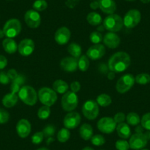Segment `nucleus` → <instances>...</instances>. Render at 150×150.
Instances as JSON below:
<instances>
[{
	"mask_svg": "<svg viewBox=\"0 0 150 150\" xmlns=\"http://www.w3.org/2000/svg\"><path fill=\"white\" fill-rule=\"evenodd\" d=\"M116 131H117L118 135L123 139H127L129 138L131 135V129L128 124L121 123L119 124L116 127Z\"/></svg>",
	"mask_w": 150,
	"mask_h": 150,
	"instance_id": "5701e85b",
	"label": "nucleus"
},
{
	"mask_svg": "<svg viewBox=\"0 0 150 150\" xmlns=\"http://www.w3.org/2000/svg\"><path fill=\"white\" fill-rule=\"evenodd\" d=\"M80 135L85 141L91 140L93 134V128L89 124H83L80 128Z\"/></svg>",
	"mask_w": 150,
	"mask_h": 150,
	"instance_id": "b1692460",
	"label": "nucleus"
},
{
	"mask_svg": "<svg viewBox=\"0 0 150 150\" xmlns=\"http://www.w3.org/2000/svg\"><path fill=\"white\" fill-rule=\"evenodd\" d=\"M135 83L140 85H146L150 83V75L147 73L139 74L135 77Z\"/></svg>",
	"mask_w": 150,
	"mask_h": 150,
	"instance_id": "72a5a7b5",
	"label": "nucleus"
},
{
	"mask_svg": "<svg viewBox=\"0 0 150 150\" xmlns=\"http://www.w3.org/2000/svg\"><path fill=\"white\" fill-rule=\"evenodd\" d=\"M80 0H67L66 2V5L69 8H74L78 5Z\"/></svg>",
	"mask_w": 150,
	"mask_h": 150,
	"instance_id": "de8ad7c7",
	"label": "nucleus"
},
{
	"mask_svg": "<svg viewBox=\"0 0 150 150\" xmlns=\"http://www.w3.org/2000/svg\"><path fill=\"white\" fill-rule=\"evenodd\" d=\"M81 122V116L77 112H69L64 117L63 125L66 128L69 129H73L77 127Z\"/></svg>",
	"mask_w": 150,
	"mask_h": 150,
	"instance_id": "ddd939ff",
	"label": "nucleus"
},
{
	"mask_svg": "<svg viewBox=\"0 0 150 150\" xmlns=\"http://www.w3.org/2000/svg\"><path fill=\"white\" fill-rule=\"evenodd\" d=\"M42 132L44 133V137H46V138H51L55 133V127L53 125H49L44 128Z\"/></svg>",
	"mask_w": 150,
	"mask_h": 150,
	"instance_id": "58836bf2",
	"label": "nucleus"
},
{
	"mask_svg": "<svg viewBox=\"0 0 150 150\" xmlns=\"http://www.w3.org/2000/svg\"><path fill=\"white\" fill-rule=\"evenodd\" d=\"M38 97L43 105L51 107L57 101V95L53 89L48 87H43L38 92Z\"/></svg>",
	"mask_w": 150,
	"mask_h": 150,
	"instance_id": "20e7f679",
	"label": "nucleus"
},
{
	"mask_svg": "<svg viewBox=\"0 0 150 150\" xmlns=\"http://www.w3.org/2000/svg\"><path fill=\"white\" fill-rule=\"evenodd\" d=\"M37 150H49V149H48L45 148V147H41V148H40V149H38Z\"/></svg>",
	"mask_w": 150,
	"mask_h": 150,
	"instance_id": "13d9d810",
	"label": "nucleus"
},
{
	"mask_svg": "<svg viewBox=\"0 0 150 150\" xmlns=\"http://www.w3.org/2000/svg\"><path fill=\"white\" fill-rule=\"evenodd\" d=\"M78 102V96L76 93L67 91L63 94L61 99L62 108L66 112H71L77 108Z\"/></svg>",
	"mask_w": 150,
	"mask_h": 150,
	"instance_id": "39448f33",
	"label": "nucleus"
},
{
	"mask_svg": "<svg viewBox=\"0 0 150 150\" xmlns=\"http://www.w3.org/2000/svg\"><path fill=\"white\" fill-rule=\"evenodd\" d=\"M44 138V135L43 132H37L33 134L31 138L32 143L34 144H40Z\"/></svg>",
	"mask_w": 150,
	"mask_h": 150,
	"instance_id": "ea45409f",
	"label": "nucleus"
},
{
	"mask_svg": "<svg viewBox=\"0 0 150 150\" xmlns=\"http://www.w3.org/2000/svg\"><path fill=\"white\" fill-rule=\"evenodd\" d=\"M96 102L101 107H108L112 103V99L106 93H102L96 97Z\"/></svg>",
	"mask_w": 150,
	"mask_h": 150,
	"instance_id": "c85d7f7f",
	"label": "nucleus"
},
{
	"mask_svg": "<svg viewBox=\"0 0 150 150\" xmlns=\"http://www.w3.org/2000/svg\"><path fill=\"white\" fill-rule=\"evenodd\" d=\"M113 120L118 125L121 123H123L126 120V116H125V113H123V112H117L116 114H115L114 117H113Z\"/></svg>",
	"mask_w": 150,
	"mask_h": 150,
	"instance_id": "37998d69",
	"label": "nucleus"
},
{
	"mask_svg": "<svg viewBox=\"0 0 150 150\" xmlns=\"http://www.w3.org/2000/svg\"><path fill=\"white\" fill-rule=\"evenodd\" d=\"M25 82V77L22 74H18L16 77V78L12 80L11 86V93H18L19 90L21 89V86Z\"/></svg>",
	"mask_w": 150,
	"mask_h": 150,
	"instance_id": "393cba45",
	"label": "nucleus"
},
{
	"mask_svg": "<svg viewBox=\"0 0 150 150\" xmlns=\"http://www.w3.org/2000/svg\"><path fill=\"white\" fill-rule=\"evenodd\" d=\"M67 50L69 54L71 55V57H75V58L78 59L79 57L81 56L82 48L78 44H76V43H71V44H69Z\"/></svg>",
	"mask_w": 150,
	"mask_h": 150,
	"instance_id": "cd10ccee",
	"label": "nucleus"
},
{
	"mask_svg": "<svg viewBox=\"0 0 150 150\" xmlns=\"http://www.w3.org/2000/svg\"><path fill=\"white\" fill-rule=\"evenodd\" d=\"M99 8L104 13L113 14L116 11V4L114 0H99Z\"/></svg>",
	"mask_w": 150,
	"mask_h": 150,
	"instance_id": "aec40b11",
	"label": "nucleus"
},
{
	"mask_svg": "<svg viewBox=\"0 0 150 150\" xmlns=\"http://www.w3.org/2000/svg\"><path fill=\"white\" fill-rule=\"evenodd\" d=\"M105 54V47L102 44H98L91 46L88 50L87 54L88 57L91 60H96L102 58Z\"/></svg>",
	"mask_w": 150,
	"mask_h": 150,
	"instance_id": "dca6fc26",
	"label": "nucleus"
},
{
	"mask_svg": "<svg viewBox=\"0 0 150 150\" xmlns=\"http://www.w3.org/2000/svg\"><path fill=\"white\" fill-rule=\"evenodd\" d=\"M91 142L93 145L96 146H100L105 144V138H104L103 135L97 134V135L92 136V138H91Z\"/></svg>",
	"mask_w": 150,
	"mask_h": 150,
	"instance_id": "c9c22d12",
	"label": "nucleus"
},
{
	"mask_svg": "<svg viewBox=\"0 0 150 150\" xmlns=\"http://www.w3.org/2000/svg\"><path fill=\"white\" fill-rule=\"evenodd\" d=\"M70 88L71 90V91L74 92V93H77L78 91H80V88H81V85L78 81H74L71 83Z\"/></svg>",
	"mask_w": 150,
	"mask_h": 150,
	"instance_id": "a18cd8bd",
	"label": "nucleus"
},
{
	"mask_svg": "<svg viewBox=\"0 0 150 150\" xmlns=\"http://www.w3.org/2000/svg\"><path fill=\"white\" fill-rule=\"evenodd\" d=\"M115 77V73L114 72H110V73L108 74V78L109 79V80H113Z\"/></svg>",
	"mask_w": 150,
	"mask_h": 150,
	"instance_id": "603ef678",
	"label": "nucleus"
},
{
	"mask_svg": "<svg viewBox=\"0 0 150 150\" xmlns=\"http://www.w3.org/2000/svg\"><path fill=\"white\" fill-rule=\"evenodd\" d=\"M10 81H11V80H10L6 72H0V83L1 84L7 85L10 83Z\"/></svg>",
	"mask_w": 150,
	"mask_h": 150,
	"instance_id": "c03bdc74",
	"label": "nucleus"
},
{
	"mask_svg": "<svg viewBox=\"0 0 150 150\" xmlns=\"http://www.w3.org/2000/svg\"><path fill=\"white\" fill-rule=\"evenodd\" d=\"M143 127L141 126H138L136 127V129H135V132H137V133H143Z\"/></svg>",
	"mask_w": 150,
	"mask_h": 150,
	"instance_id": "3c124183",
	"label": "nucleus"
},
{
	"mask_svg": "<svg viewBox=\"0 0 150 150\" xmlns=\"http://www.w3.org/2000/svg\"><path fill=\"white\" fill-rule=\"evenodd\" d=\"M126 121L128 125H132V126H136L141 123V119H140L139 115L134 112H131L127 115Z\"/></svg>",
	"mask_w": 150,
	"mask_h": 150,
	"instance_id": "c756f323",
	"label": "nucleus"
},
{
	"mask_svg": "<svg viewBox=\"0 0 150 150\" xmlns=\"http://www.w3.org/2000/svg\"><path fill=\"white\" fill-rule=\"evenodd\" d=\"M8 65V59L4 55L0 54V70L4 69Z\"/></svg>",
	"mask_w": 150,
	"mask_h": 150,
	"instance_id": "09e8293b",
	"label": "nucleus"
},
{
	"mask_svg": "<svg viewBox=\"0 0 150 150\" xmlns=\"http://www.w3.org/2000/svg\"><path fill=\"white\" fill-rule=\"evenodd\" d=\"M71 133L70 131L67 128H62L57 132V138L59 142L60 143H65L70 138Z\"/></svg>",
	"mask_w": 150,
	"mask_h": 150,
	"instance_id": "2f4dec72",
	"label": "nucleus"
},
{
	"mask_svg": "<svg viewBox=\"0 0 150 150\" xmlns=\"http://www.w3.org/2000/svg\"><path fill=\"white\" fill-rule=\"evenodd\" d=\"M87 21L92 26H98L102 23V18L100 14L96 12H91L86 17Z\"/></svg>",
	"mask_w": 150,
	"mask_h": 150,
	"instance_id": "bb28decb",
	"label": "nucleus"
},
{
	"mask_svg": "<svg viewBox=\"0 0 150 150\" xmlns=\"http://www.w3.org/2000/svg\"><path fill=\"white\" fill-rule=\"evenodd\" d=\"M82 150H94V149L90 146H86V147H85V148H83Z\"/></svg>",
	"mask_w": 150,
	"mask_h": 150,
	"instance_id": "4d7b16f0",
	"label": "nucleus"
},
{
	"mask_svg": "<svg viewBox=\"0 0 150 150\" xmlns=\"http://www.w3.org/2000/svg\"><path fill=\"white\" fill-rule=\"evenodd\" d=\"M48 7V4L46 0H36L33 5V8L36 11H44Z\"/></svg>",
	"mask_w": 150,
	"mask_h": 150,
	"instance_id": "f704fd0d",
	"label": "nucleus"
},
{
	"mask_svg": "<svg viewBox=\"0 0 150 150\" xmlns=\"http://www.w3.org/2000/svg\"><path fill=\"white\" fill-rule=\"evenodd\" d=\"M4 36L5 35V33H4L3 30H0V39H1V38H3Z\"/></svg>",
	"mask_w": 150,
	"mask_h": 150,
	"instance_id": "864d4df0",
	"label": "nucleus"
},
{
	"mask_svg": "<svg viewBox=\"0 0 150 150\" xmlns=\"http://www.w3.org/2000/svg\"><path fill=\"white\" fill-rule=\"evenodd\" d=\"M18 96L25 105L33 106L37 102L38 93L34 88L30 86H24L21 88L18 93Z\"/></svg>",
	"mask_w": 150,
	"mask_h": 150,
	"instance_id": "f03ea898",
	"label": "nucleus"
},
{
	"mask_svg": "<svg viewBox=\"0 0 150 150\" xmlns=\"http://www.w3.org/2000/svg\"><path fill=\"white\" fill-rule=\"evenodd\" d=\"M97 128L102 133L110 134L116 129V123L113 118L103 117L97 122Z\"/></svg>",
	"mask_w": 150,
	"mask_h": 150,
	"instance_id": "9d476101",
	"label": "nucleus"
},
{
	"mask_svg": "<svg viewBox=\"0 0 150 150\" xmlns=\"http://www.w3.org/2000/svg\"><path fill=\"white\" fill-rule=\"evenodd\" d=\"M90 66V61L87 55H81L78 58V68L81 71H86Z\"/></svg>",
	"mask_w": 150,
	"mask_h": 150,
	"instance_id": "7c9ffc66",
	"label": "nucleus"
},
{
	"mask_svg": "<svg viewBox=\"0 0 150 150\" xmlns=\"http://www.w3.org/2000/svg\"><path fill=\"white\" fill-rule=\"evenodd\" d=\"M18 95L16 93H13L11 92V93L5 95L4 97L2 98V105L7 108H13V107L16 105V103L18 102Z\"/></svg>",
	"mask_w": 150,
	"mask_h": 150,
	"instance_id": "4be33fe9",
	"label": "nucleus"
},
{
	"mask_svg": "<svg viewBox=\"0 0 150 150\" xmlns=\"http://www.w3.org/2000/svg\"><path fill=\"white\" fill-rule=\"evenodd\" d=\"M82 112L85 117L88 120L96 119L99 113V105L93 100H88L83 104Z\"/></svg>",
	"mask_w": 150,
	"mask_h": 150,
	"instance_id": "6e6552de",
	"label": "nucleus"
},
{
	"mask_svg": "<svg viewBox=\"0 0 150 150\" xmlns=\"http://www.w3.org/2000/svg\"><path fill=\"white\" fill-rule=\"evenodd\" d=\"M148 139L144 133H135L130 137L129 141V148L132 149H142L146 146Z\"/></svg>",
	"mask_w": 150,
	"mask_h": 150,
	"instance_id": "f8f14e48",
	"label": "nucleus"
},
{
	"mask_svg": "<svg viewBox=\"0 0 150 150\" xmlns=\"http://www.w3.org/2000/svg\"><path fill=\"white\" fill-rule=\"evenodd\" d=\"M69 85L62 80H57L53 83L52 88L56 93L64 94L69 90Z\"/></svg>",
	"mask_w": 150,
	"mask_h": 150,
	"instance_id": "a878e982",
	"label": "nucleus"
},
{
	"mask_svg": "<svg viewBox=\"0 0 150 150\" xmlns=\"http://www.w3.org/2000/svg\"><path fill=\"white\" fill-rule=\"evenodd\" d=\"M140 1L144 4H148L150 2V0H140Z\"/></svg>",
	"mask_w": 150,
	"mask_h": 150,
	"instance_id": "6e6d98bb",
	"label": "nucleus"
},
{
	"mask_svg": "<svg viewBox=\"0 0 150 150\" xmlns=\"http://www.w3.org/2000/svg\"><path fill=\"white\" fill-rule=\"evenodd\" d=\"M90 8L92 10H96L98 8H99V1H93L90 4Z\"/></svg>",
	"mask_w": 150,
	"mask_h": 150,
	"instance_id": "8fccbe9b",
	"label": "nucleus"
},
{
	"mask_svg": "<svg viewBox=\"0 0 150 150\" xmlns=\"http://www.w3.org/2000/svg\"><path fill=\"white\" fill-rule=\"evenodd\" d=\"M141 150H149V149H142Z\"/></svg>",
	"mask_w": 150,
	"mask_h": 150,
	"instance_id": "bf43d9fd",
	"label": "nucleus"
},
{
	"mask_svg": "<svg viewBox=\"0 0 150 150\" xmlns=\"http://www.w3.org/2000/svg\"><path fill=\"white\" fill-rule=\"evenodd\" d=\"M135 83V77L131 74H127L118 80L116 89L119 93H125L130 90Z\"/></svg>",
	"mask_w": 150,
	"mask_h": 150,
	"instance_id": "0eeeda50",
	"label": "nucleus"
},
{
	"mask_svg": "<svg viewBox=\"0 0 150 150\" xmlns=\"http://www.w3.org/2000/svg\"><path fill=\"white\" fill-rule=\"evenodd\" d=\"M5 35L10 38H13L20 34L21 31V24L18 19L11 18L6 21L3 27Z\"/></svg>",
	"mask_w": 150,
	"mask_h": 150,
	"instance_id": "423d86ee",
	"label": "nucleus"
},
{
	"mask_svg": "<svg viewBox=\"0 0 150 150\" xmlns=\"http://www.w3.org/2000/svg\"><path fill=\"white\" fill-rule=\"evenodd\" d=\"M141 19V14L136 9L129 10L123 18L124 25L128 29H132L136 27Z\"/></svg>",
	"mask_w": 150,
	"mask_h": 150,
	"instance_id": "1a4fd4ad",
	"label": "nucleus"
},
{
	"mask_svg": "<svg viewBox=\"0 0 150 150\" xmlns=\"http://www.w3.org/2000/svg\"><path fill=\"white\" fill-rule=\"evenodd\" d=\"M16 132L20 138H25L28 137L31 132V125L30 122L25 119H20L16 125Z\"/></svg>",
	"mask_w": 150,
	"mask_h": 150,
	"instance_id": "6ab92c4d",
	"label": "nucleus"
},
{
	"mask_svg": "<svg viewBox=\"0 0 150 150\" xmlns=\"http://www.w3.org/2000/svg\"><path fill=\"white\" fill-rule=\"evenodd\" d=\"M24 21L26 24L32 29H36L39 27L41 22V17L39 13L35 10H29L25 13Z\"/></svg>",
	"mask_w": 150,
	"mask_h": 150,
	"instance_id": "9b49d317",
	"label": "nucleus"
},
{
	"mask_svg": "<svg viewBox=\"0 0 150 150\" xmlns=\"http://www.w3.org/2000/svg\"><path fill=\"white\" fill-rule=\"evenodd\" d=\"M10 114L9 112L5 109L0 108V125L6 124L9 121Z\"/></svg>",
	"mask_w": 150,
	"mask_h": 150,
	"instance_id": "79ce46f5",
	"label": "nucleus"
},
{
	"mask_svg": "<svg viewBox=\"0 0 150 150\" xmlns=\"http://www.w3.org/2000/svg\"><path fill=\"white\" fill-rule=\"evenodd\" d=\"M50 114H51V110H50V107L46 106L44 105L41 108H39L38 111V117L40 119L42 120H45L50 117Z\"/></svg>",
	"mask_w": 150,
	"mask_h": 150,
	"instance_id": "473e14b6",
	"label": "nucleus"
},
{
	"mask_svg": "<svg viewBox=\"0 0 150 150\" xmlns=\"http://www.w3.org/2000/svg\"><path fill=\"white\" fill-rule=\"evenodd\" d=\"M4 50L8 54H14L18 50V44L13 38H7L2 41Z\"/></svg>",
	"mask_w": 150,
	"mask_h": 150,
	"instance_id": "412c9836",
	"label": "nucleus"
},
{
	"mask_svg": "<svg viewBox=\"0 0 150 150\" xmlns=\"http://www.w3.org/2000/svg\"><path fill=\"white\" fill-rule=\"evenodd\" d=\"M103 40L102 35L99 31H95L91 33L90 35V41L91 42L94 44H98L102 42Z\"/></svg>",
	"mask_w": 150,
	"mask_h": 150,
	"instance_id": "e433bc0d",
	"label": "nucleus"
},
{
	"mask_svg": "<svg viewBox=\"0 0 150 150\" xmlns=\"http://www.w3.org/2000/svg\"><path fill=\"white\" fill-rule=\"evenodd\" d=\"M97 30H98V31H103V30H105V27H104L103 25L100 26L99 27H98Z\"/></svg>",
	"mask_w": 150,
	"mask_h": 150,
	"instance_id": "5fc2aeb1",
	"label": "nucleus"
},
{
	"mask_svg": "<svg viewBox=\"0 0 150 150\" xmlns=\"http://www.w3.org/2000/svg\"><path fill=\"white\" fill-rule=\"evenodd\" d=\"M35 43L30 38L22 40L18 45V51L21 55L29 56L34 52Z\"/></svg>",
	"mask_w": 150,
	"mask_h": 150,
	"instance_id": "4468645a",
	"label": "nucleus"
},
{
	"mask_svg": "<svg viewBox=\"0 0 150 150\" xmlns=\"http://www.w3.org/2000/svg\"><path fill=\"white\" fill-rule=\"evenodd\" d=\"M141 125L144 129L150 131V112H147L142 116L141 119Z\"/></svg>",
	"mask_w": 150,
	"mask_h": 150,
	"instance_id": "4c0bfd02",
	"label": "nucleus"
},
{
	"mask_svg": "<svg viewBox=\"0 0 150 150\" xmlns=\"http://www.w3.org/2000/svg\"><path fill=\"white\" fill-rule=\"evenodd\" d=\"M127 1H129V2H131V1H135V0H127Z\"/></svg>",
	"mask_w": 150,
	"mask_h": 150,
	"instance_id": "052dcab7",
	"label": "nucleus"
},
{
	"mask_svg": "<svg viewBox=\"0 0 150 150\" xmlns=\"http://www.w3.org/2000/svg\"><path fill=\"white\" fill-rule=\"evenodd\" d=\"M60 68L67 72H74L78 68V59L74 57H66L60 61Z\"/></svg>",
	"mask_w": 150,
	"mask_h": 150,
	"instance_id": "a211bd4d",
	"label": "nucleus"
},
{
	"mask_svg": "<svg viewBox=\"0 0 150 150\" xmlns=\"http://www.w3.org/2000/svg\"><path fill=\"white\" fill-rule=\"evenodd\" d=\"M71 38V31L66 27L59 28L54 34V40L60 45H65L69 41Z\"/></svg>",
	"mask_w": 150,
	"mask_h": 150,
	"instance_id": "2eb2a0df",
	"label": "nucleus"
},
{
	"mask_svg": "<svg viewBox=\"0 0 150 150\" xmlns=\"http://www.w3.org/2000/svg\"><path fill=\"white\" fill-rule=\"evenodd\" d=\"M131 63L130 56L125 52H119L112 54L108 60V68L110 71L120 73L125 71Z\"/></svg>",
	"mask_w": 150,
	"mask_h": 150,
	"instance_id": "f257e3e1",
	"label": "nucleus"
},
{
	"mask_svg": "<svg viewBox=\"0 0 150 150\" xmlns=\"http://www.w3.org/2000/svg\"><path fill=\"white\" fill-rule=\"evenodd\" d=\"M102 41L107 47L113 50L119 47L121 43V39L117 34H116L115 33H112V32H109L105 35Z\"/></svg>",
	"mask_w": 150,
	"mask_h": 150,
	"instance_id": "f3484780",
	"label": "nucleus"
},
{
	"mask_svg": "<svg viewBox=\"0 0 150 150\" xmlns=\"http://www.w3.org/2000/svg\"><path fill=\"white\" fill-rule=\"evenodd\" d=\"M103 26L109 32L116 33L120 31L124 26L123 19L118 14H110L104 19Z\"/></svg>",
	"mask_w": 150,
	"mask_h": 150,
	"instance_id": "7ed1b4c3",
	"label": "nucleus"
},
{
	"mask_svg": "<svg viewBox=\"0 0 150 150\" xmlns=\"http://www.w3.org/2000/svg\"><path fill=\"white\" fill-rule=\"evenodd\" d=\"M115 146L117 150H128L129 149V142L125 140H118Z\"/></svg>",
	"mask_w": 150,
	"mask_h": 150,
	"instance_id": "a19ab883",
	"label": "nucleus"
},
{
	"mask_svg": "<svg viewBox=\"0 0 150 150\" xmlns=\"http://www.w3.org/2000/svg\"><path fill=\"white\" fill-rule=\"evenodd\" d=\"M7 74H8V76L9 77L10 80L12 81V80H13L14 79L16 78V77L18 75V74L17 73V71L15 70V69H10L8 72H7Z\"/></svg>",
	"mask_w": 150,
	"mask_h": 150,
	"instance_id": "49530a36",
	"label": "nucleus"
}]
</instances>
